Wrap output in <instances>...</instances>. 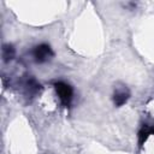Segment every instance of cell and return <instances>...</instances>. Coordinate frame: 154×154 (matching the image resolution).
<instances>
[{
	"label": "cell",
	"mask_w": 154,
	"mask_h": 154,
	"mask_svg": "<svg viewBox=\"0 0 154 154\" xmlns=\"http://www.w3.org/2000/svg\"><path fill=\"white\" fill-rule=\"evenodd\" d=\"M53 55V52L48 45H38L34 49V58L37 63H45Z\"/></svg>",
	"instance_id": "2"
},
{
	"label": "cell",
	"mask_w": 154,
	"mask_h": 154,
	"mask_svg": "<svg viewBox=\"0 0 154 154\" xmlns=\"http://www.w3.org/2000/svg\"><path fill=\"white\" fill-rule=\"evenodd\" d=\"M129 99V93L128 90L125 89H120V90H117L113 95V101L117 106H122L123 103L126 102V100Z\"/></svg>",
	"instance_id": "3"
},
{
	"label": "cell",
	"mask_w": 154,
	"mask_h": 154,
	"mask_svg": "<svg viewBox=\"0 0 154 154\" xmlns=\"http://www.w3.org/2000/svg\"><path fill=\"white\" fill-rule=\"evenodd\" d=\"M54 87H55V90H57V94H58V96H59L60 102H61L64 106H69V105L71 103L72 95H73L72 88H71L69 84L64 83V82H58V83H55Z\"/></svg>",
	"instance_id": "1"
}]
</instances>
